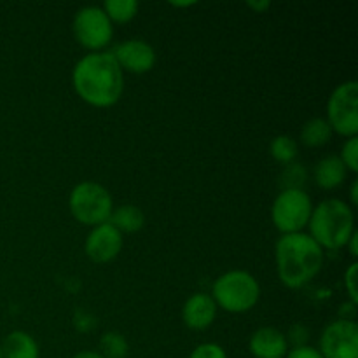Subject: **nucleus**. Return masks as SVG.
Here are the masks:
<instances>
[{
	"label": "nucleus",
	"mask_w": 358,
	"mask_h": 358,
	"mask_svg": "<svg viewBox=\"0 0 358 358\" xmlns=\"http://www.w3.org/2000/svg\"><path fill=\"white\" fill-rule=\"evenodd\" d=\"M247 7H250L257 14H264L271 7V2H268V0H261V2L259 0H250V2H247Z\"/></svg>",
	"instance_id": "27"
},
{
	"label": "nucleus",
	"mask_w": 358,
	"mask_h": 358,
	"mask_svg": "<svg viewBox=\"0 0 358 358\" xmlns=\"http://www.w3.org/2000/svg\"><path fill=\"white\" fill-rule=\"evenodd\" d=\"M341 157V161L345 163L346 170L357 173L358 171V136H352V138H346V142L343 143L341 152L338 154Z\"/></svg>",
	"instance_id": "22"
},
{
	"label": "nucleus",
	"mask_w": 358,
	"mask_h": 358,
	"mask_svg": "<svg viewBox=\"0 0 358 358\" xmlns=\"http://www.w3.org/2000/svg\"><path fill=\"white\" fill-rule=\"evenodd\" d=\"M327 122L332 133L343 138L358 136V83L346 80L339 84L327 100Z\"/></svg>",
	"instance_id": "8"
},
{
	"label": "nucleus",
	"mask_w": 358,
	"mask_h": 358,
	"mask_svg": "<svg viewBox=\"0 0 358 358\" xmlns=\"http://www.w3.org/2000/svg\"><path fill=\"white\" fill-rule=\"evenodd\" d=\"M287 341H289L290 348H299V346H306L310 341V329L303 324H296L289 329L287 332Z\"/></svg>",
	"instance_id": "24"
},
{
	"label": "nucleus",
	"mask_w": 358,
	"mask_h": 358,
	"mask_svg": "<svg viewBox=\"0 0 358 358\" xmlns=\"http://www.w3.org/2000/svg\"><path fill=\"white\" fill-rule=\"evenodd\" d=\"M311 196L304 189H283L271 205V222L280 234L304 233L313 212Z\"/></svg>",
	"instance_id": "6"
},
{
	"label": "nucleus",
	"mask_w": 358,
	"mask_h": 358,
	"mask_svg": "<svg viewBox=\"0 0 358 358\" xmlns=\"http://www.w3.org/2000/svg\"><path fill=\"white\" fill-rule=\"evenodd\" d=\"M308 182V170L304 164L292 163L283 168L280 175V187L283 189H304Z\"/></svg>",
	"instance_id": "21"
},
{
	"label": "nucleus",
	"mask_w": 358,
	"mask_h": 358,
	"mask_svg": "<svg viewBox=\"0 0 358 358\" xmlns=\"http://www.w3.org/2000/svg\"><path fill=\"white\" fill-rule=\"evenodd\" d=\"M269 154L273 159L287 166V164L296 163L297 156H299V143L290 135H278L269 143Z\"/></svg>",
	"instance_id": "19"
},
{
	"label": "nucleus",
	"mask_w": 358,
	"mask_h": 358,
	"mask_svg": "<svg viewBox=\"0 0 358 358\" xmlns=\"http://www.w3.org/2000/svg\"><path fill=\"white\" fill-rule=\"evenodd\" d=\"M72 31L77 44L90 52L107 51L114 38V24L100 6L80 7L73 16Z\"/></svg>",
	"instance_id": "7"
},
{
	"label": "nucleus",
	"mask_w": 358,
	"mask_h": 358,
	"mask_svg": "<svg viewBox=\"0 0 358 358\" xmlns=\"http://www.w3.org/2000/svg\"><path fill=\"white\" fill-rule=\"evenodd\" d=\"M317 350L324 358H358L357 322L338 318L325 325Z\"/></svg>",
	"instance_id": "9"
},
{
	"label": "nucleus",
	"mask_w": 358,
	"mask_h": 358,
	"mask_svg": "<svg viewBox=\"0 0 358 358\" xmlns=\"http://www.w3.org/2000/svg\"><path fill=\"white\" fill-rule=\"evenodd\" d=\"M346 178H348V170L338 154L322 157L313 168V180L322 191H334L341 187Z\"/></svg>",
	"instance_id": "14"
},
{
	"label": "nucleus",
	"mask_w": 358,
	"mask_h": 358,
	"mask_svg": "<svg viewBox=\"0 0 358 358\" xmlns=\"http://www.w3.org/2000/svg\"><path fill=\"white\" fill-rule=\"evenodd\" d=\"M212 299L217 308L226 313H248L261 299V285L252 273L245 269H231L213 282Z\"/></svg>",
	"instance_id": "4"
},
{
	"label": "nucleus",
	"mask_w": 358,
	"mask_h": 358,
	"mask_svg": "<svg viewBox=\"0 0 358 358\" xmlns=\"http://www.w3.org/2000/svg\"><path fill=\"white\" fill-rule=\"evenodd\" d=\"M189 358H227V353L217 343H201L192 350Z\"/></svg>",
	"instance_id": "23"
},
{
	"label": "nucleus",
	"mask_w": 358,
	"mask_h": 358,
	"mask_svg": "<svg viewBox=\"0 0 358 358\" xmlns=\"http://www.w3.org/2000/svg\"><path fill=\"white\" fill-rule=\"evenodd\" d=\"M108 222L124 236V234H133L142 231V227L145 226V213L136 205L114 206V212H112Z\"/></svg>",
	"instance_id": "16"
},
{
	"label": "nucleus",
	"mask_w": 358,
	"mask_h": 358,
	"mask_svg": "<svg viewBox=\"0 0 358 358\" xmlns=\"http://www.w3.org/2000/svg\"><path fill=\"white\" fill-rule=\"evenodd\" d=\"M325 252L308 233L282 234L275 243L276 275L283 287L297 290L320 275Z\"/></svg>",
	"instance_id": "2"
},
{
	"label": "nucleus",
	"mask_w": 358,
	"mask_h": 358,
	"mask_svg": "<svg viewBox=\"0 0 358 358\" xmlns=\"http://www.w3.org/2000/svg\"><path fill=\"white\" fill-rule=\"evenodd\" d=\"M3 358H38L41 350H38L37 341L31 334L24 331H13L6 336L2 343Z\"/></svg>",
	"instance_id": "15"
},
{
	"label": "nucleus",
	"mask_w": 358,
	"mask_h": 358,
	"mask_svg": "<svg viewBox=\"0 0 358 358\" xmlns=\"http://www.w3.org/2000/svg\"><path fill=\"white\" fill-rule=\"evenodd\" d=\"M308 229V234L320 245L322 250H339L357 233L355 212L345 199H324L313 206Z\"/></svg>",
	"instance_id": "3"
},
{
	"label": "nucleus",
	"mask_w": 358,
	"mask_h": 358,
	"mask_svg": "<svg viewBox=\"0 0 358 358\" xmlns=\"http://www.w3.org/2000/svg\"><path fill=\"white\" fill-rule=\"evenodd\" d=\"M98 353L103 358H128L129 345L121 332L108 331L101 334Z\"/></svg>",
	"instance_id": "20"
},
{
	"label": "nucleus",
	"mask_w": 358,
	"mask_h": 358,
	"mask_svg": "<svg viewBox=\"0 0 358 358\" xmlns=\"http://www.w3.org/2000/svg\"><path fill=\"white\" fill-rule=\"evenodd\" d=\"M124 247V236L110 222L91 227L84 241V252L94 264H108L115 261Z\"/></svg>",
	"instance_id": "10"
},
{
	"label": "nucleus",
	"mask_w": 358,
	"mask_h": 358,
	"mask_svg": "<svg viewBox=\"0 0 358 358\" xmlns=\"http://www.w3.org/2000/svg\"><path fill=\"white\" fill-rule=\"evenodd\" d=\"M72 87L91 107H114L124 93V72L110 51L87 52L73 65Z\"/></svg>",
	"instance_id": "1"
},
{
	"label": "nucleus",
	"mask_w": 358,
	"mask_h": 358,
	"mask_svg": "<svg viewBox=\"0 0 358 358\" xmlns=\"http://www.w3.org/2000/svg\"><path fill=\"white\" fill-rule=\"evenodd\" d=\"M357 240H358V231L355 234H353L352 238H350V241L348 243H346V247L345 248H348V252H350V255H352L353 259H357L358 257V248H357Z\"/></svg>",
	"instance_id": "28"
},
{
	"label": "nucleus",
	"mask_w": 358,
	"mask_h": 358,
	"mask_svg": "<svg viewBox=\"0 0 358 358\" xmlns=\"http://www.w3.org/2000/svg\"><path fill=\"white\" fill-rule=\"evenodd\" d=\"M128 358H129V357H128Z\"/></svg>",
	"instance_id": "33"
},
{
	"label": "nucleus",
	"mask_w": 358,
	"mask_h": 358,
	"mask_svg": "<svg viewBox=\"0 0 358 358\" xmlns=\"http://www.w3.org/2000/svg\"><path fill=\"white\" fill-rule=\"evenodd\" d=\"M0 358H3V353H2V346H0Z\"/></svg>",
	"instance_id": "32"
},
{
	"label": "nucleus",
	"mask_w": 358,
	"mask_h": 358,
	"mask_svg": "<svg viewBox=\"0 0 358 358\" xmlns=\"http://www.w3.org/2000/svg\"><path fill=\"white\" fill-rule=\"evenodd\" d=\"M110 52L115 58V62H117V65L121 66L122 72L135 73V76L150 72L157 62L154 48L149 42L142 41V38L122 41Z\"/></svg>",
	"instance_id": "11"
},
{
	"label": "nucleus",
	"mask_w": 358,
	"mask_h": 358,
	"mask_svg": "<svg viewBox=\"0 0 358 358\" xmlns=\"http://www.w3.org/2000/svg\"><path fill=\"white\" fill-rule=\"evenodd\" d=\"M219 308L210 294L196 292L187 297L182 306V320L184 325L191 331H206L215 322Z\"/></svg>",
	"instance_id": "12"
},
{
	"label": "nucleus",
	"mask_w": 358,
	"mask_h": 358,
	"mask_svg": "<svg viewBox=\"0 0 358 358\" xmlns=\"http://www.w3.org/2000/svg\"><path fill=\"white\" fill-rule=\"evenodd\" d=\"M357 187H358V182L353 180V182H352V189H350V201H352V203H350V206H352V208H355L357 203H358Z\"/></svg>",
	"instance_id": "30"
},
{
	"label": "nucleus",
	"mask_w": 358,
	"mask_h": 358,
	"mask_svg": "<svg viewBox=\"0 0 358 358\" xmlns=\"http://www.w3.org/2000/svg\"><path fill=\"white\" fill-rule=\"evenodd\" d=\"M285 358H324L315 346H299V348H290Z\"/></svg>",
	"instance_id": "26"
},
{
	"label": "nucleus",
	"mask_w": 358,
	"mask_h": 358,
	"mask_svg": "<svg viewBox=\"0 0 358 358\" xmlns=\"http://www.w3.org/2000/svg\"><path fill=\"white\" fill-rule=\"evenodd\" d=\"M101 9L112 21V24H126L133 21L138 14L140 3L136 0H107Z\"/></svg>",
	"instance_id": "18"
},
{
	"label": "nucleus",
	"mask_w": 358,
	"mask_h": 358,
	"mask_svg": "<svg viewBox=\"0 0 358 358\" xmlns=\"http://www.w3.org/2000/svg\"><path fill=\"white\" fill-rule=\"evenodd\" d=\"M289 350L285 332L271 325L259 327L248 339V352L254 358H285Z\"/></svg>",
	"instance_id": "13"
},
{
	"label": "nucleus",
	"mask_w": 358,
	"mask_h": 358,
	"mask_svg": "<svg viewBox=\"0 0 358 358\" xmlns=\"http://www.w3.org/2000/svg\"><path fill=\"white\" fill-rule=\"evenodd\" d=\"M196 2H171L173 7H192Z\"/></svg>",
	"instance_id": "31"
},
{
	"label": "nucleus",
	"mask_w": 358,
	"mask_h": 358,
	"mask_svg": "<svg viewBox=\"0 0 358 358\" xmlns=\"http://www.w3.org/2000/svg\"><path fill=\"white\" fill-rule=\"evenodd\" d=\"M332 135H334V133H332L327 119L311 117L303 124L299 140L303 145L310 147V149H318V147L327 145L329 140L332 138Z\"/></svg>",
	"instance_id": "17"
},
{
	"label": "nucleus",
	"mask_w": 358,
	"mask_h": 358,
	"mask_svg": "<svg viewBox=\"0 0 358 358\" xmlns=\"http://www.w3.org/2000/svg\"><path fill=\"white\" fill-rule=\"evenodd\" d=\"M72 358H103L98 353V350H80Z\"/></svg>",
	"instance_id": "29"
},
{
	"label": "nucleus",
	"mask_w": 358,
	"mask_h": 358,
	"mask_svg": "<svg viewBox=\"0 0 358 358\" xmlns=\"http://www.w3.org/2000/svg\"><path fill=\"white\" fill-rule=\"evenodd\" d=\"M357 271L358 264L357 262H352V264L346 268L345 276H343V283H345V290L350 297V303L358 304V292H357Z\"/></svg>",
	"instance_id": "25"
},
{
	"label": "nucleus",
	"mask_w": 358,
	"mask_h": 358,
	"mask_svg": "<svg viewBox=\"0 0 358 358\" xmlns=\"http://www.w3.org/2000/svg\"><path fill=\"white\" fill-rule=\"evenodd\" d=\"M69 208L77 222L87 227H96L110 220L114 199L105 185L84 180L70 191Z\"/></svg>",
	"instance_id": "5"
}]
</instances>
